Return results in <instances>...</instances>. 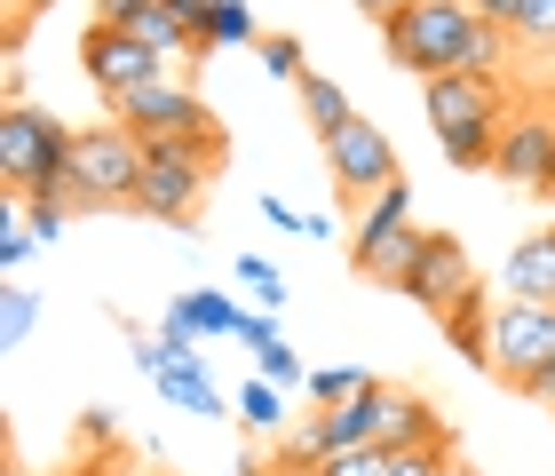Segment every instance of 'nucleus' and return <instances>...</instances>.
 Here are the masks:
<instances>
[{
	"label": "nucleus",
	"instance_id": "f257e3e1",
	"mask_svg": "<svg viewBox=\"0 0 555 476\" xmlns=\"http://www.w3.org/2000/svg\"><path fill=\"white\" fill-rule=\"evenodd\" d=\"M382 48L413 80H444V72H508L516 40L476 16V0H413L405 16L382 24Z\"/></svg>",
	"mask_w": 555,
	"mask_h": 476
},
{
	"label": "nucleus",
	"instance_id": "f03ea898",
	"mask_svg": "<svg viewBox=\"0 0 555 476\" xmlns=\"http://www.w3.org/2000/svg\"><path fill=\"white\" fill-rule=\"evenodd\" d=\"M428 88V136L437 152L461 167V175H492L500 159V128L516 119L524 95L508 88V72H444V80H421Z\"/></svg>",
	"mask_w": 555,
	"mask_h": 476
},
{
	"label": "nucleus",
	"instance_id": "7ed1b4c3",
	"mask_svg": "<svg viewBox=\"0 0 555 476\" xmlns=\"http://www.w3.org/2000/svg\"><path fill=\"white\" fill-rule=\"evenodd\" d=\"M231 167V136H198V143H143V183H135V215L167 222V231H191L207 215L215 175Z\"/></svg>",
	"mask_w": 555,
	"mask_h": 476
},
{
	"label": "nucleus",
	"instance_id": "20e7f679",
	"mask_svg": "<svg viewBox=\"0 0 555 476\" xmlns=\"http://www.w3.org/2000/svg\"><path fill=\"white\" fill-rule=\"evenodd\" d=\"M135 183H143V136H128L119 119L72 128V159L56 183L72 215H135Z\"/></svg>",
	"mask_w": 555,
	"mask_h": 476
},
{
	"label": "nucleus",
	"instance_id": "39448f33",
	"mask_svg": "<svg viewBox=\"0 0 555 476\" xmlns=\"http://www.w3.org/2000/svg\"><path fill=\"white\" fill-rule=\"evenodd\" d=\"M64 159H72V128L56 112L0 104V191H9V198L56 191L64 183Z\"/></svg>",
	"mask_w": 555,
	"mask_h": 476
},
{
	"label": "nucleus",
	"instance_id": "423d86ee",
	"mask_svg": "<svg viewBox=\"0 0 555 476\" xmlns=\"http://www.w3.org/2000/svg\"><path fill=\"white\" fill-rule=\"evenodd\" d=\"M413 239H421V222H413V183L397 175L373 207H358V231H349V270H358V279H373V286H397V270H405Z\"/></svg>",
	"mask_w": 555,
	"mask_h": 476
},
{
	"label": "nucleus",
	"instance_id": "0eeeda50",
	"mask_svg": "<svg viewBox=\"0 0 555 476\" xmlns=\"http://www.w3.org/2000/svg\"><path fill=\"white\" fill-rule=\"evenodd\" d=\"M80 72L95 80L104 104H128L135 88H159V80H167V56H159L151 40L119 33V24H88V33H80Z\"/></svg>",
	"mask_w": 555,
	"mask_h": 476
},
{
	"label": "nucleus",
	"instance_id": "6e6552de",
	"mask_svg": "<svg viewBox=\"0 0 555 476\" xmlns=\"http://www.w3.org/2000/svg\"><path fill=\"white\" fill-rule=\"evenodd\" d=\"M318 152H325V175H334V198H341V207H373V198L405 175V167H397V143L373 128V119H349V128H341L334 143H318Z\"/></svg>",
	"mask_w": 555,
	"mask_h": 476
},
{
	"label": "nucleus",
	"instance_id": "1a4fd4ad",
	"mask_svg": "<svg viewBox=\"0 0 555 476\" xmlns=\"http://www.w3.org/2000/svg\"><path fill=\"white\" fill-rule=\"evenodd\" d=\"M485 279H476V262H468V246L452 239V231H421L413 239V255H405V270H397V294L405 303H421L428 318H444L461 294H476Z\"/></svg>",
	"mask_w": 555,
	"mask_h": 476
},
{
	"label": "nucleus",
	"instance_id": "9d476101",
	"mask_svg": "<svg viewBox=\"0 0 555 476\" xmlns=\"http://www.w3.org/2000/svg\"><path fill=\"white\" fill-rule=\"evenodd\" d=\"M112 119L128 136L143 143H198V136H215L222 119L207 112V95H198L191 80H159V88H135L128 104H112Z\"/></svg>",
	"mask_w": 555,
	"mask_h": 476
},
{
	"label": "nucleus",
	"instance_id": "9b49d317",
	"mask_svg": "<svg viewBox=\"0 0 555 476\" xmlns=\"http://www.w3.org/2000/svg\"><path fill=\"white\" fill-rule=\"evenodd\" d=\"M547 349H555V310H547V303H516V294H508L500 318H492V365H485V373H492L500 389L524 397V382L540 373Z\"/></svg>",
	"mask_w": 555,
	"mask_h": 476
},
{
	"label": "nucleus",
	"instance_id": "f8f14e48",
	"mask_svg": "<svg viewBox=\"0 0 555 476\" xmlns=\"http://www.w3.org/2000/svg\"><path fill=\"white\" fill-rule=\"evenodd\" d=\"M389 389H397V382H365L349 406H318V413H310V437H294L301 461L325 468V461H341V453H358V445H373V437H382V413H389Z\"/></svg>",
	"mask_w": 555,
	"mask_h": 476
},
{
	"label": "nucleus",
	"instance_id": "ddd939ff",
	"mask_svg": "<svg viewBox=\"0 0 555 476\" xmlns=\"http://www.w3.org/2000/svg\"><path fill=\"white\" fill-rule=\"evenodd\" d=\"M547 167H555V104H547V95H524L516 119L500 128V159H492V175H500V183H516V191H540Z\"/></svg>",
	"mask_w": 555,
	"mask_h": 476
},
{
	"label": "nucleus",
	"instance_id": "4468645a",
	"mask_svg": "<svg viewBox=\"0 0 555 476\" xmlns=\"http://www.w3.org/2000/svg\"><path fill=\"white\" fill-rule=\"evenodd\" d=\"M373 445H389V453H428V445H444V421H437V406H428L421 389H389V413H382V437Z\"/></svg>",
	"mask_w": 555,
	"mask_h": 476
},
{
	"label": "nucleus",
	"instance_id": "2eb2a0df",
	"mask_svg": "<svg viewBox=\"0 0 555 476\" xmlns=\"http://www.w3.org/2000/svg\"><path fill=\"white\" fill-rule=\"evenodd\" d=\"M500 286H508L516 303H547V310H555V222H547V231H532L508 262H500Z\"/></svg>",
	"mask_w": 555,
	"mask_h": 476
},
{
	"label": "nucleus",
	"instance_id": "dca6fc26",
	"mask_svg": "<svg viewBox=\"0 0 555 476\" xmlns=\"http://www.w3.org/2000/svg\"><path fill=\"white\" fill-rule=\"evenodd\" d=\"M492 318H500V303H492L485 286H476V294H461V303H452V310L437 318V334H444L452 349H461L468 365H492Z\"/></svg>",
	"mask_w": 555,
	"mask_h": 476
},
{
	"label": "nucleus",
	"instance_id": "f3484780",
	"mask_svg": "<svg viewBox=\"0 0 555 476\" xmlns=\"http://www.w3.org/2000/svg\"><path fill=\"white\" fill-rule=\"evenodd\" d=\"M151 389L167 397V406H183V413H222V389L207 382V365H198V349H175V358L151 373Z\"/></svg>",
	"mask_w": 555,
	"mask_h": 476
},
{
	"label": "nucleus",
	"instance_id": "a211bd4d",
	"mask_svg": "<svg viewBox=\"0 0 555 476\" xmlns=\"http://www.w3.org/2000/svg\"><path fill=\"white\" fill-rule=\"evenodd\" d=\"M222 48H262V24L246 0H198V56H222Z\"/></svg>",
	"mask_w": 555,
	"mask_h": 476
},
{
	"label": "nucleus",
	"instance_id": "6ab92c4d",
	"mask_svg": "<svg viewBox=\"0 0 555 476\" xmlns=\"http://www.w3.org/2000/svg\"><path fill=\"white\" fill-rule=\"evenodd\" d=\"M294 95H301V119H310V136H318V143H334L349 119H358V112H349V95H341V80H325V72H301Z\"/></svg>",
	"mask_w": 555,
	"mask_h": 476
},
{
	"label": "nucleus",
	"instance_id": "aec40b11",
	"mask_svg": "<svg viewBox=\"0 0 555 476\" xmlns=\"http://www.w3.org/2000/svg\"><path fill=\"white\" fill-rule=\"evenodd\" d=\"M255 56H262V72H270V80H301V72H310V48H301L294 33H262V48H255Z\"/></svg>",
	"mask_w": 555,
	"mask_h": 476
},
{
	"label": "nucleus",
	"instance_id": "412c9836",
	"mask_svg": "<svg viewBox=\"0 0 555 476\" xmlns=\"http://www.w3.org/2000/svg\"><path fill=\"white\" fill-rule=\"evenodd\" d=\"M238 421H255V429H278V421H286V389L255 373V382L238 389Z\"/></svg>",
	"mask_w": 555,
	"mask_h": 476
},
{
	"label": "nucleus",
	"instance_id": "4be33fe9",
	"mask_svg": "<svg viewBox=\"0 0 555 476\" xmlns=\"http://www.w3.org/2000/svg\"><path fill=\"white\" fill-rule=\"evenodd\" d=\"M33 325H40V294H33V286H9V294H0V342L16 349Z\"/></svg>",
	"mask_w": 555,
	"mask_h": 476
},
{
	"label": "nucleus",
	"instance_id": "5701e85b",
	"mask_svg": "<svg viewBox=\"0 0 555 476\" xmlns=\"http://www.w3.org/2000/svg\"><path fill=\"white\" fill-rule=\"evenodd\" d=\"M373 382L365 365H334V373H310V406H349V397H358Z\"/></svg>",
	"mask_w": 555,
	"mask_h": 476
},
{
	"label": "nucleus",
	"instance_id": "b1692460",
	"mask_svg": "<svg viewBox=\"0 0 555 476\" xmlns=\"http://www.w3.org/2000/svg\"><path fill=\"white\" fill-rule=\"evenodd\" d=\"M238 286L255 294L262 310H278V303H286V279H278V262H262V255H238Z\"/></svg>",
	"mask_w": 555,
	"mask_h": 476
},
{
	"label": "nucleus",
	"instance_id": "393cba45",
	"mask_svg": "<svg viewBox=\"0 0 555 476\" xmlns=\"http://www.w3.org/2000/svg\"><path fill=\"white\" fill-rule=\"evenodd\" d=\"M40 9H48V0H0V48H9V56H16L24 40H33Z\"/></svg>",
	"mask_w": 555,
	"mask_h": 476
},
{
	"label": "nucleus",
	"instance_id": "a878e982",
	"mask_svg": "<svg viewBox=\"0 0 555 476\" xmlns=\"http://www.w3.org/2000/svg\"><path fill=\"white\" fill-rule=\"evenodd\" d=\"M516 48H555V0H524V16H516Z\"/></svg>",
	"mask_w": 555,
	"mask_h": 476
},
{
	"label": "nucleus",
	"instance_id": "bb28decb",
	"mask_svg": "<svg viewBox=\"0 0 555 476\" xmlns=\"http://www.w3.org/2000/svg\"><path fill=\"white\" fill-rule=\"evenodd\" d=\"M325 476H397V453H389V445H358V453L325 461Z\"/></svg>",
	"mask_w": 555,
	"mask_h": 476
},
{
	"label": "nucleus",
	"instance_id": "cd10ccee",
	"mask_svg": "<svg viewBox=\"0 0 555 476\" xmlns=\"http://www.w3.org/2000/svg\"><path fill=\"white\" fill-rule=\"evenodd\" d=\"M24 222H33L40 239H64L72 231V207H64L56 191H33V198H24Z\"/></svg>",
	"mask_w": 555,
	"mask_h": 476
},
{
	"label": "nucleus",
	"instance_id": "c85d7f7f",
	"mask_svg": "<svg viewBox=\"0 0 555 476\" xmlns=\"http://www.w3.org/2000/svg\"><path fill=\"white\" fill-rule=\"evenodd\" d=\"M255 373H262V382H278V389H294V382H310V365H301V358H294V349H286V342H270V349H255Z\"/></svg>",
	"mask_w": 555,
	"mask_h": 476
},
{
	"label": "nucleus",
	"instance_id": "c756f323",
	"mask_svg": "<svg viewBox=\"0 0 555 476\" xmlns=\"http://www.w3.org/2000/svg\"><path fill=\"white\" fill-rule=\"evenodd\" d=\"M524 397H532V406H555V349L540 358V373H532V382H524Z\"/></svg>",
	"mask_w": 555,
	"mask_h": 476
},
{
	"label": "nucleus",
	"instance_id": "7c9ffc66",
	"mask_svg": "<svg viewBox=\"0 0 555 476\" xmlns=\"http://www.w3.org/2000/svg\"><path fill=\"white\" fill-rule=\"evenodd\" d=\"M476 16L500 24V33H516V16H524V0H476Z\"/></svg>",
	"mask_w": 555,
	"mask_h": 476
},
{
	"label": "nucleus",
	"instance_id": "2f4dec72",
	"mask_svg": "<svg viewBox=\"0 0 555 476\" xmlns=\"http://www.w3.org/2000/svg\"><path fill=\"white\" fill-rule=\"evenodd\" d=\"M151 0H95V24H135Z\"/></svg>",
	"mask_w": 555,
	"mask_h": 476
},
{
	"label": "nucleus",
	"instance_id": "473e14b6",
	"mask_svg": "<svg viewBox=\"0 0 555 476\" xmlns=\"http://www.w3.org/2000/svg\"><path fill=\"white\" fill-rule=\"evenodd\" d=\"M349 9H358V16H373V24H389V16H405L413 0H349Z\"/></svg>",
	"mask_w": 555,
	"mask_h": 476
},
{
	"label": "nucleus",
	"instance_id": "72a5a7b5",
	"mask_svg": "<svg viewBox=\"0 0 555 476\" xmlns=\"http://www.w3.org/2000/svg\"><path fill=\"white\" fill-rule=\"evenodd\" d=\"M532 198H547V207H555V167H547V183H540V191H532Z\"/></svg>",
	"mask_w": 555,
	"mask_h": 476
},
{
	"label": "nucleus",
	"instance_id": "f704fd0d",
	"mask_svg": "<svg viewBox=\"0 0 555 476\" xmlns=\"http://www.w3.org/2000/svg\"><path fill=\"white\" fill-rule=\"evenodd\" d=\"M437 476H476V468H461V461H444V468H437Z\"/></svg>",
	"mask_w": 555,
	"mask_h": 476
},
{
	"label": "nucleus",
	"instance_id": "c9c22d12",
	"mask_svg": "<svg viewBox=\"0 0 555 476\" xmlns=\"http://www.w3.org/2000/svg\"><path fill=\"white\" fill-rule=\"evenodd\" d=\"M278 476H325V468H278Z\"/></svg>",
	"mask_w": 555,
	"mask_h": 476
}]
</instances>
